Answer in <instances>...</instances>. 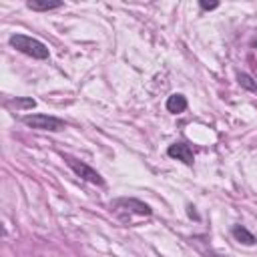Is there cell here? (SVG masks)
Returning a JSON list of instances; mask_svg holds the SVG:
<instances>
[{"instance_id":"cell-1","label":"cell","mask_w":257,"mask_h":257,"mask_svg":"<svg viewBox=\"0 0 257 257\" xmlns=\"http://www.w3.org/2000/svg\"><path fill=\"white\" fill-rule=\"evenodd\" d=\"M8 42H10V46H12V48H16L18 52L28 54V56H32V58L44 60V58H48V56H50L48 46H46L44 42H40V40L32 38V36H26V34H12Z\"/></svg>"},{"instance_id":"cell-2","label":"cell","mask_w":257,"mask_h":257,"mask_svg":"<svg viewBox=\"0 0 257 257\" xmlns=\"http://www.w3.org/2000/svg\"><path fill=\"white\" fill-rule=\"evenodd\" d=\"M22 122L36 128V131H64L66 128V122L58 116H48V114H24L22 116Z\"/></svg>"},{"instance_id":"cell-3","label":"cell","mask_w":257,"mask_h":257,"mask_svg":"<svg viewBox=\"0 0 257 257\" xmlns=\"http://www.w3.org/2000/svg\"><path fill=\"white\" fill-rule=\"evenodd\" d=\"M66 159V165L80 177V179H84V181H88V183H94V185H102L104 181H102V177L92 169V167H88L86 163H82V161H78V159H74V157H64Z\"/></svg>"},{"instance_id":"cell-4","label":"cell","mask_w":257,"mask_h":257,"mask_svg":"<svg viewBox=\"0 0 257 257\" xmlns=\"http://www.w3.org/2000/svg\"><path fill=\"white\" fill-rule=\"evenodd\" d=\"M112 207H114L116 213L124 211V213H137V215H141V217H149V215L153 213L149 205H145V203H141V201H137V199H118V201L112 203Z\"/></svg>"},{"instance_id":"cell-5","label":"cell","mask_w":257,"mask_h":257,"mask_svg":"<svg viewBox=\"0 0 257 257\" xmlns=\"http://www.w3.org/2000/svg\"><path fill=\"white\" fill-rule=\"evenodd\" d=\"M167 153H169V157H173L177 161H183L185 165H191L193 163V149L187 143H173L167 149Z\"/></svg>"},{"instance_id":"cell-6","label":"cell","mask_w":257,"mask_h":257,"mask_svg":"<svg viewBox=\"0 0 257 257\" xmlns=\"http://www.w3.org/2000/svg\"><path fill=\"white\" fill-rule=\"evenodd\" d=\"M185 108H187V98H185L183 94L175 92V94H171V96L167 98V110H169V112L181 114Z\"/></svg>"},{"instance_id":"cell-7","label":"cell","mask_w":257,"mask_h":257,"mask_svg":"<svg viewBox=\"0 0 257 257\" xmlns=\"http://www.w3.org/2000/svg\"><path fill=\"white\" fill-rule=\"evenodd\" d=\"M231 233H233V237L239 241V243H243V245H253L255 243V237H253V233H249L245 227H241V225H235L233 229H231Z\"/></svg>"},{"instance_id":"cell-8","label":"cell","mask_w":257,"mask_h":257,"mask_svg":"<svg viewBox=\"0 0 257 257\" xmlns=\"http://www.w3.org/2000/svg\"><path fill=\"white\" fill-rule=\"evenodd\" d=\"M62 2L54 0V2H48V0H30L28 2V8L30 10H38V12H46V10H54V8H60Z\"/></svg>"},{"instance_id":"cell-9","label":"cell","mask_w":257,"mask_h":257,"mask_svg":"<svg viewBox=\"0 0 257 257\" xmlns=\"http://www.w3.org/2000/svg\"><path fill=\"white\" fill-rule=\"evenodd\" d=\"M237 80H239V84H241V86H245V88H249V90H257V84L253 82V78H251L249 74L239 72V74H237Z\"/></svg>"},{"instance_id":"cell-10","label":"cell","mask_w":257,"mask_h":257,"mask_svg":"<svg viewBox=\"0 0 257 257\" xmlns=\"http://www.w3.org/2000/svg\"><path fill=\"white\" fill-rule=\"evenodd\" d=\"M14 104H18V106H28V108H32L36 102L32 100V98H16L14 100Z\"/></svg>"},{"instance_id":"cell-11","label":"cell","mask_w":257,"mask_h":257,"mask_svg":"<svg viewBox=\"0 0 257 257\" xmlns=\"http://www.w3.org/2000/svg\"><path fill=\"white\" fill-rule=\"evenodd\" d=\"M199 6H201L203 10H215L219 4H217V2H205V0H201V2H199Z\"/></svg>"}]
</instances>
